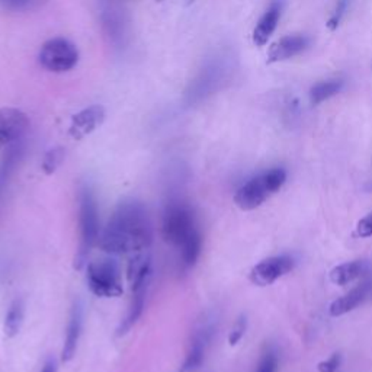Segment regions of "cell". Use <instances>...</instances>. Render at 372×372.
Here are the masks:
<instances>
[{"instance_id": "16", "label": "cell", "mask_w": 372, "mask_h": 372, "mask_svg": "<svg viewBox=\"0 0 372 372\" xmlns=\"http://www.w3.org/2000/svg\"><path fill=\"white\" fill-rule=\"evenodd\" d=\"M369 269V265L366 260H352L339 265L332 269L330 272V281L336 285H348L353 281L362 278Z\"/></svg>"}, {"instance_id": "5", "label": "cell", "mask_w": 372, "mask_h": 372, "mask_svg": "<svg viewBox=\"0 0 372 372\" xmlns=\"http://www.w3.org/2000/svg\"><path fill=\"white\" fill-rule=\"evenodd\" d=\"M162 230L165 240L179 249H182L192 237L201 233L191 207L184 202H172L168 205Z\"/></svg>"}, {"instance_id": "17", "label": "cell", "mask_w": 372, "mask_h": 372, "mask_svg": "<svg viewBox=\"0 0 372 372\" xmlns=\"http://www.w3.org/2000/svg\"><path fill=\"white\" fill-rule=\"evenodd\" d=\"M146 295H147V287L133 291V301H131V306L128 308V313L126 315V318L121 322L117 334L118 336H124L127 334L131 327L138 322V318L141 317L144 311V306H146Z\"/></svg>"}, {"instance_id": "12", "label": "cell", "mask_w": 372, "mask_h": 372, "mask_svg": "<svg viewBox=\"0 0 372 372\" xmlns=\"http://www.w3.org/2000/svg\"><path fill=\"white\" fill-rule=\"evenodd\" d=\"M371 297H372V278L364 281L358 287L350 290L338 299H334L329 307V313L333 317H341L362 306Z\"/></svg>"}, {"instance_id": "4", "label": "cell", "mask_w": 372, "mask_h": 372, "mask_svg": "<svg viewBox=\"0 0 372 372\" xmlns=\"http://www.w3.org/2000/svg\"><path fill=\"white\" fill-rule=\"evenodd\" d=\"M80 202V244L79 252L75 259V268L82 269L86 262L87 255L91 253L92 247L98 241L99 235V216H98V205L95 195L89 186H84L79 195Z\"/></svg>"}, {"instance_id": "26", "label": "cell", "mask_w": 372, "mask_h": 372, "mask_svg": "<svg viewBox=\"0 0 372 372\" xmlns=\"http://www.w3.org/2000/svg\"><path fill=\"white\" fill-rule=\"evenodd\" d=\"M341 362H342L341 353H333V355L329 359L318 364L317 369H318V372H336V371L339 369Z\"/></svg>"}, {"instance_id": "18", "label": "cell", "mask_w": 372, "mask_h": 372, "mask_svg": "<svg viewBox=\"0 0 372 372\" xmlns=\"http://www.w3.org/2000/svg\"><path fill=\"white\" fill-rule=\"evenodd\" d=\"M343 87H345V80L341 77L318 82L311 87L310 92H308L310 102L313 105H320V103L329 101L330 98L341 94L343 91Z\"/></svg>"}, {"instance_id": "25", "label": "cell", "mask_w": 372, "mask_h": 372, "mask_svg": "<svg viewBox=\"0 0 372 372\" xmlns=\"http://www.w3.org/2000/svg\"><path fill=\"white\" fill-rule=\"evenodd\" d=\"M246 329H247V318L244 314H241L236 320L232 332H230V336H228L230 346H236L241 341V338L246 333Z\"/></svg>"}, {"instance_id": "8", "label": "cell", "mask_w": 372, "mask_h": 372, "mask_svg": "<svg viewBox=\"0 0 372 372\" xmlns=\"http://www.w3.org/2000/svg\"><path fill=\"white\" fill-rule=\"evenodd\" d=\"M295 259L291 255H279L260 260L252 268L249 278L258 287H268L285 276L295 268Z\"/></svg>"}, {"instance_id": "1", "label": "cell", "mask_w": 372, "mask_h": 372, "mask_svg": "<svg viewBox=\"0 0 372 372\" xmlns=\"http://www.w3.org/2000/svg\"><path fill=\"white\" fill-rule=\"evenodd\" d=\"M153 230L147 208L135 201H122L114 211L101 237V249L111 255L138 253L151 244Z\"/></svg>"}, {"instance_id": "29", "label": "cell", "mask_w": 372, "mask_h": 372, "mask_svg": "<svg viewBox=\"0 0 372 372\" xmlns=\"http://www.w3.org/2000/svg\"><path fill=\"white\" fill-rule=\"evenodd\" d=\"M193 2V0H188V3H192Z\"/></svg>"}, {"instance_id": "3", "label": "cell", "mask_w": 372, "mask_h": 372, "mask_svg": "<svg viewBox=\"0 0 372 372\" xmlns=\"http://www.w3.org/2000/svg\"><path fill=\"white\" fill-rule=\"evenodd\" d=\"M235 70L233 57L228 54H221L212 59L197 76L186 92V99L189 103L200 102L214 92H217L223 84L232 76Z\"/></svg>"}, {"instance_id": "14", "label": "cell", "mask_w": 372, "mask_h": 372, "mask_svg": "<svg viewBox=\"0 0 372 372\" xmlns=\"http://www.w3.org/2000/svg\"><path fill=\"white\" fill-rule=\"evenodd\" d=\"M211 334H212V327L208 325H204L201 329L195 332L189 345V350L186 353V358L179 372H197L202 366L205 358V349L208 342L211 341Z\"/></svg>"}, {"instance_id": "10", "label": "cell", "mask_w": 372, "mask_h": 372, "mask_svg": "<svg viewBox=\"0 0 372 372\" xmlns=\"http://www.w3.org/2000/svg\"><path fill=\"white\" fill-rule=\"evenodd\" d=\"M105 121V108L101 105H92L73 115L70 122L68 134L75 140H82L98 130Z\"/></svg>"}, {"instance_id": "30", "label": "cell", "mask_w": 372, "mask_h": 372, "mask_svg": "<svg viewBox=\"0 0 372 372\" xmlns=\"http://www.w3.org/2000/svg\"><path fill=\"white\" fill-rule=\"evenodd\" d=\"M158 2H162V0H158Z\"/></svg>"}, {"instance_id": "22", "label": "cell", "mask_w": 372, "mask_h": 372, "mask_svg": "<svg viewBox=\"0 0 372 372\" xmlns=\"http://www.w3.org/2000/svg\"><path fill=\"white\" fill-rule=\"evenodd\" d=\"M64 156H66V151L61 147H54V149L48 150L43 158V165H41L43 172L45 174L54 173L61 166V163L64 161Z\"/></svg>"}, {"instance_id": "23", "label": "cell", "mask_w": 372, "mask_h": 372, "mask_svg": "<svg viewBox=\"0 0 372 372\" xmlns=\"http://www.w3.org/2000/svg\"><path fill=\"white\" fill-rule=\"evenodd\" d=\"M44 0H0V6L12 12H27L41 6Z\"/></svg>"}, {"instance_id": "7", "label": "cell", "mask_w": 372, "mask_h": 372, "mask_svg": "<svg viewBox=\"0 0 372 372\" xmlns=\"http://www.w3.org/2000/svg\"><path fill=\"white\" fill-rule=\"evenodd\" d=\"M38 61L48 72L64 73L79 63V51L66 38H51L43 44Z\"/></svg>"}, {"instance_id": "19", "label": "cell", "mask_w": 372, "mask_h": 372, "mask_svg": "<svg viewBox=\"0 0 372 372\" xmlns=\"http://www.w3.org/2000/svg\"><path fill=\"white\" fill-rule=\"evenodd\" d=\"M24 315H25L24 301L15 299L5 317V333L8 338H15V336L21 332V327L24 325Z\"/></svg>"}, {"instance_id": "6", "label": "cell", "mask_w": 372, "mask_h": 372, "mask_svg": "<svg viewBox=\"0 0 372 372\" xmlns=\"http://www.w3.org/2000/svg\"><path fill=\"white\" fill-rule=\"evenodd\" d=\"M86 282L92 294L101 298H117L122 294L121 271L118 263L112 259L89 263Z\"/></svg>"}, {"instance_id": "27", "label": "cell", "mask_w": 372, "mask_h": 372, "mask_svg": "<svg viewBox=\"0 0 372 372\" xmlns=\"http://www.w3.org/2000/svg\"><path fill=\"white\" fill-rule=\"evenodd\" d=\"M357 235L362 239L372 237V212L359 220L357 225Z\"/></svg>"}, {"instance_id": "20", "label": "cell", "mask_w": 372, "mask_h": 372, "mask_svg": "<svg viewBox=\"0 0 372 372\" xmlns=\"http://www.w3.org/2000/svg\"><path fill=\"white\" fill-rule=\"evenodd\" d=\"M6 156L3 157L2 163H0V193L5 189V185L8 184V179L10 178V174L15 170V166L20 161V157L22 154V146L20 144H15L9 149H6Z\"/></svg>"}, {"instance_id": "21", "label": "cell", "mask_w": 372, "mask_h": 372, "mask_svg": "<svg viewBox=\"0 0 372 372\" xmlns=\"http://www.w3.org/2000/svg\"><path fill=\"white\" fill-rule=\"evenodd\" d=\"M350 3H352V0H336L334 6H333V9L330 12L329 20L326 22V25H327V28L330 31H336L341 27L342 21L345 20L346 13L349 12Z\"/></svg>"}, {"instance_id": "2", "label": "cell", "mask_w": 372, "mask_h": 372, "mask_svg": "<svg viewBox=\"0 0 372 372\" xmlns=\"http://www.w3.org/2000/svg\"><path fill=\"white\" fill-rule=\"evenodd\" d=\"M287 181V172L274 168L246 182L235 195V204L243 211L259 208L271 195L276 193Z\"/></svg>"}, {"instance_id": "9", "label": "cell", "mask_w": 372, "mask_h": 372, "mask_svg": "<svg viewBox=\"0 0 372 372\" xmlns=\"http://www.w3.org/2000/svg\"><path fill=\"white\" fill-rule=\"evenodd\" d=\"M29 128V118L25 112L10 106L0 108V149L20 144Z\"/></svg>"}, {"instance_id": "28", "label": "cell", "mask_w": 372, "mask_h": 372, "mask_svg": "<svg viewBox=\"0 0 372 372\" xmlns=\"http://www.w3.org/2000/svg\"><path fill=\"white\" fill-rule=\"evenodd\" d=\"M41 372H57V361H56V358L50 357V358L45 361V364H44V366H43V371H41Z\"/></svg>"}, {"instance_id": "24", "label": "cell", "mask_w": 372, "mask_h": 372, "mask_svg": "<svg viewBox=\"0 0 372 372\" xmlns=\"http://www.w3.org/2000/svg\"><path fill=\"white\" fill-rule=\"evenodd\" d=\"M278 371V355L272 349L263 353L256 372H276Z\"/></svg>"}, {"instance_id": "11", "label": "cell", "mask_w": 372, "mask_h": 372, "mask_svg": "<svg viewBox=\"0 0 372 372\" xmlns=\"http://www.w3.org/2000/svg\"><path fill=\"white\" fill-rule=\"evenodd\" d=\"M311 45V38L307 35H288L283 37L268 50V64H275L290 60Z\"/></svg>"}, {"instance_id": "13", "label": "cell", "mask_w": 372, "mask_h": 372, "mask_svg": "<svg viewBox=\"0 0 372 372\" xmlns=\"http://www.w3.org/2000/svg\"><path fill=\"white\" fill-rule=\"evenodd\" d=\"M283 6H285V0H272L269 8L260 16V20L258 21L252 34L255 45L263 47L268 44L269 38L272 37V34L275 32L279 24Z\"/></svg>"}, {"instance_id": "15", "label": "cell", "mask_w": 372, "mask_h": 372, "mask_svg": "<svg viewBox=\"0 0 372 372\" xmlns=\"http://www.w3.org/2000/svg\"><path fill=\"white\" fill-rule=\"evenodd\" d=\"M82 326H83V308H82V304L77 301V303H75L72 313H70V318H68L66 341H64V346L61 352L63 362H70L75 358L76 350H77V343L82 334Z\"/></svg>"}]
</instances>
